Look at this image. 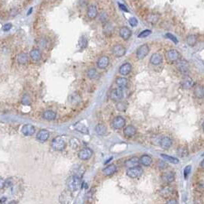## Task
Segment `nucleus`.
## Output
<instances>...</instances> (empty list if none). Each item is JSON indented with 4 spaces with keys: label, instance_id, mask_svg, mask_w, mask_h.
<instances>
[{
    "label": "nucleus",
    "instance_id": "58836bf2",
    "mask_svg": "<svg viewBox=\"0 0 204 204\" xmlns=\"http://www.w3.org/2000/svg\"><path fill=\"white\" fill-rule=\"evenodd\" d=\"M76 129L78 131V132H81V133H83V134L89 133L88 128H87L85 125H82V124H77V125H76Z\"/></svg>",
    "mask_w": 204,
    "mask_h": 204
},
{
    "label": "nucleus",
    "instance_id": "c03bdc74",
    "mask_svg": "<svg viewBox=\"0 0 204 204\" xmlns=\"http://www.w3.org/2000/svg\"><path fill=\"white\" fill-rule=\"evenodd\" d=\"M191 171V166L190 165H187V166L185 167L184 170V178L187 179L189 176V174L190 173Z\"/></svg>",
    "mask_w": 204,
    "mask_h": 204
},
{
    "label": "nucleus",
    "instance_id": "f257e3e1",
    "mask_svg": "<svg viewBox=\"0 0 204 204\" xmlns=\"http://www.w3.org/2000/svg\"><path fill=\"white\" fill-rule=\"evenodd\" d=\"M67 186L71 192L76 191L81 186V180L77 176H71L67 180Z\"/></svg>",
    "mask_w": 204,
    "mask_h": 204
},
{
    "label": "nucleus",
    "instance_id": "412c9836",
    "mask_svg": "<svg viewBox=\"0 0 204 204\" xmlns=\"http://www.w3.org/2000/svg\"><path fill=\"white\" fill-rule=\"evenodd\" d=\"M22 132L23 133L24 136H33L35 132V129H34V127L32 125H30V124H27V125H25L22 128Z\"/></svg>",
    "mask_w": 204,
    "mask_h": 204
},
{
    "label": "nucleus",
    "instance_id": "6e6552de",
    "mask_svg": "<svg viewBox=\"0 0 204 204\" xmlns=\"http://www.w3.org/2000/svg\"><path fill=\"white\" fill-rule=\"evenodd\" d=\"M174 190L171 187L166 186L165 187H163L162 189L160 191V194L162 197H164L165 199H170L173 198V195H174Z\"/></svg>",
    "mask_w": 204,
    "mask_h": 204
},
{
    "label": "nucleus",
    "instance_id": "f03ea898",
    "mask_svg": "<svg viewBox=\"0 0 204 204\" xmlns=\"http://www.w3.org/2000/svg\"><path fill=\"white\" fill-rule=\"evenodd\" d=\"M165 57L168 61L170 62V63H175L177 62L180 60L181 58V54L179 53L178 51L175 50V49H170L165 53Z\"/></svg>",
    "mask_w": 204,
    "mask_h": 204
},
{
    "label": "nucleus",
    "instance_id": "72a5a7b5",
    "mask_svg": "<svg viewBox=\"0 0 204 204\" xmlns=\"http://www.w3.org/2000/svg\"><path fill=\"white\" fill-rule=\"evenodd\" d=\"M161 157H162L163 159H165V161H167L168 162H170L171 164H173V165H177L179 163V159L177 158V157H172V156L170 155H167L165 154H161Z\"/></svg>",
    "mask_w": 204,
    "mask_h": 204
},
{
    "label": "nucleus",
    "instance_id": "f8f14e48",
    "mask_svg": "<svg viewBox=\"0 0 204 204\" xmlns=\"http://www.w3.org/2000/svg\"><path fill=\"white\" fill-rule=\"evenodd\" d=\"M181 87L184 90H190L194 87V82L193 79L189 76H185L181 81Z\"/></svg>",
    "mask_w": 204,
    "mask_h": 204
},
{
    "label": "nucleus",
    "instance_id": "dca6fc26",
    "mask_svg": "<svg viewBox=\"0 0 204 204\" xmlns=\"http://www.w3.org/2000/svg\"><path fill=\"white\" fill-rule=\"evenodd\" d=\"M163 62V57L161 54L159 53H154L151 56L150 63L154 66L160 65Z\"/></svg>",
    "mask_w": 204,
    "mask_h": 204
},
{
    "label": "nucleus",
    "instance_id": "7c9ffc66",
    "mask_svg": "<svg viewBox=\"0 0 204 204\" xmlns=\"http://www.w3.org/2000/svg\"><path fill=\"white\" fill-rule=\"evenodd\" d=\"M197 40H198V38H197V35H195V34H190V35H188L187 37V44L190 47H194L197 44Z\"/></svg>",
    "mask_w": 204,
    "mask_h": 204
},
{
    "label": "nucleus",
    "instance_id": "473e14b6",
    "mask_svg": "<svg viewBox=\"0 0 204 204\" xmlns=\"http://www.w3.org/2000/svg\"><path fill=\"white\" fill-rule=\"evenodd\" d=\"M95 131H96V134H98L99 136H104L107 132V128L103 124H99L95 128Z\"/></svg>",
    "mask_w": 204,
    "mask_h": 204
},
{
    "label": "nucleus",
    "instance_id": "423d86ee",
    "mask_svg": "<svg viewBox=\"0 0 204 204\" xmlns=\"http://www.w3.org/2000/svg\"><path fill=\"white\" fill-rule=\"evenodd\" d=\"M123 96V91L122 89L120 88H115L113 89L110 92V99L114 102H120L122 99Z\"/></svg>",
    "mask_w": 204,
    "mask_h": 204
},
{
    "label": "nucleus",
    "instance_id": "8fccbe9b",
    "mask_svg": "<svg viewBox=\"0 0 204 204\" xmlns=\"http://www.w3.org/2000/svg\"><path fill=\"white\" fill-rule=\"evenodd\" d=\"M158 168H161V169H164V168H167V165L165 162H162V161H160L158 163Z\"/></svg>",
    "mask_w": 204,
    "mask_h": 204
},
{
    "label": "nucleus",
    "instance_id": "4468645a",
    "mask_svg": "<svg viewBox=\"0 0 204 204\" xmlns=\"http://www.w3.org/2000/svg\"><path fill=\"white\" fill-rule=\"evenodd\" d=\"M29 57H30V58H31V60L33 62L37 63V62L40 61V60L42 59V54L39 49L34 48L29 53Z\"/></svg>",
    "mask_w": 204,
    "mask_h": 204
},
{
    "label": "nucleus",
    "instance_id": "37998d69",
    "mask_svg": "<svg viewBox=\"0 0 204 204\" xmlns=\"http://www.w3.org/2000/svg\"><path fill=\"white\" fill-rule=\"evenodd\" d=\"M165 37H166L167 38H168V39H170V41H172V42L174 44H176L178 43V40H177V38H176L173 34H170V33H167V34H165Z\"/></svg>",
    "mask_w": 204,
    "mask_h": 204
},
{
    "label": "nucleus",
    "instance_id": "2f4dec72",
    "mask_svg": "<svg viewBox=\"0 0 204 204\" xmlns=\"http://www.w3.org/2000/svg\"><path fill=\"white\" fill-rule=\"evenodd\" d=\"M56 116H57L56 112L51 110L45 111V112H44V114H43L44 119L47 120V121H52V120L55 119Z\"/></svg>",
    "mask_w": 204,
    "mask_h": 204
},
{
    "label": "nucleus",
    "instance_id": "a18cd8bd",
    "mask_svg": "<svg viewBox=\"0 0 204 204\" xmlns=\"http://www.w3.org/2000/svg\"><path fill=\"white\" fill-rule=\"evenodd\" d=\"M79 45L81 46L82 48H85L87 46V40L85 38H81L80 41H79Z\"/></svg>",
    "mask_w": 204,
    "mask_h": 204
},
{
    "label": "nucleus",
    "instance_id": "49530a36",
    "mask_svg": "<svg viewBox=\"0 0 204 204\" xmlns=\"http://www.w3.org/2000/svg\"><path fill=\"white\" fill-rule=\"evenodd\" d=\"M12 28V25L11 23H7L6 24V25H4V26L2 27V30H3L4 31H9Z\"/></svg>",
    "mask_w": 204,
    "mask_h": 204
},
{
    "label": "nucleus",
    "instance_id": "6ab92c4d",
    "mask_svg": "<svg viewBox=\"0 0 204 204\" xmlns=\"http://www.w3.org/2000/svg\"><path fill=\"white\" fill-rule=\"evenodd\" d=\"M193 94L195 96L199 99L204 98V86L197 84L193 87Z\"/></svg>",
    "mask_w": 204,
    "mask_h": 204
},
{
    "label": "nucleus",
    "instance_id": "ea45409f",
    "mask_svg": "<svg viewBox=\"0 0 204 204\" xmlns=\"http://www.w3.org/2000/svg\"><path fill=\"white\" fill-rule=\"evenodd\" d=\"M116 109L117 110L120 111V112H124L127 109V104L124 102H118L116 104Z\"/></svg>",
    "mask_w": 204,
    "mask_h": 204
},
{
    "label": "nucleus",
    "instance_id": "f704fd0d",
    "mask_svg": "<svg viewBox=\"0 0 204 204\" xmlns=\"http://www.w3.org/2000/svg\"><path fill=\"white\" fill-rule=\"evenodd\" d=\"M159 18H160L159 15L155 14V13H151V14L148 15L147 21L151 24H156L158 22Z\"/></svg>",
    "mask_w": 204,
    "mask_h": 204
},
{
    "label": "nucleus",
    "instance_id": "c9c22d12",
    "mask_svg": "<svg viewBox=\"0 0 204 204\" xmlns=\"http://www.w3.org/2000/svg\"><path fill=\"white\" fill-rule=\"evenodd\" d=\"M98 72L95 68H90L87 71V76L90 79H95L98 77Z\"/></svg>",
    "mask_w": 204,
    "mask_h": 204
},
{
    "label": "nucleus",
    "instance_id": "20e7f679",
    "mask_svg": "<svg viewBox=\"0 0 204 204\" xmlns=\"http://www.w3.org/2000/svg\"><path fill=\"white\" fill-rule=\"evenodd\" d=\"M51 146L56 151H62L66 147V142L64 139L60 136L56 137L52 140L51 142Z\"/></svg>",
    "mask_w": 204,
    "mask_h": 204
},
{
    "label": "nucleus",
    "instance_id": "5fc2aeb1",
    "mask_svg": "<svg viewBox=\"0 0 204 204\" xmlns=\"http://www.w3.org/2000/svg\"><path fill=\"white\" fill-rule=\"evenodd\" d=\"M203 132H204V122H203Z\"/></svg>",
    "mask_w": 204,
    "mask_h": 204
},
{
    "label": "nucleus",
    "instance_id": "de8ad7c7",
    "mask_svg": "<svg viewBox=\"0 0 204 204\" xmlns=\"http://www.w3.org/2000/svg\"><path fill=\"white\" fill-rule=\"evenodd\" d=\"M118 5H119V7L120 8V9H121L122 11L125 12H129L128 9H127V7L125 6V5H123V4H121V3H118Z\"/></svg>",
    "mask_w": 204,
    "mask_h": 204
},
{
    "label": "nucleus",
    "instance_id": "5701e85b",
    "mask_svg": "<svg viewBox=\"0 0 204 204\" xmlns=\"http://www.w3.org/2000/svg\"><path fill=\"white\" fill-rule=\"evenodd\" d=\"M161 178H162L163 182H165V184H170L174 181L175 176H174V173L173 172L168 171L163 173Z\"/></svg>",
    "mask_w": 204,
    "mask_h": 204
},
{
    "label": "nucleus",
    "instance_id": "f3484780",
    "mask_svg": "<svg viewBox=\"0 0 204 204\" xmlns=\"http://www.w3.org/2000/svg\"><path fill=\"white\" fill-rule=\"evenodd\" d=\"M109 64V57L103 55L99 58L97 61V67L99 69H106Z\"/></svg>",
    "mask_w": 204,
    "mask_h": 204
},
{
    "label": "nucleus",
    "instance_id": "393cba45",
    "mask_svg": "<svg viewBox=\"0 0 204 204\" xmlns=\"http://www.w3.org/2000/svg\"><path fill=\"white\" fill-rule=\"evenodd\" d=\"M49 136L50 135H49L48 131L45 130V129H42L37 134V139L41 142H44L48 139Z\"/></svg>",
    "mask_w": 204,
    "mask_h": 204
},
{
    "label": "nucleus",
    "instance_id": "9b49d317",
    "mask_svg": "<svg viewBox=\"0 0 204 204\" xmlns=\"http://www.w3.org/2000/svg\"><path fill=\"white\" fill-rule=\"evenodd\" d=\"M93 155V152L90 148H83L78 153V157L83 161H87Z\"/></svg>",
    "mask_w": 204,
    "mask_h": 204
},
{
    "label": "nucleus",
    "instance_id": "4c0bfd02",
    "mask_svg": "<svg viewBox=\"0 0 204 204\" xmlns=\"http://www.w3.org/2000/svg\"><path fill=\"white\" fill-rule=\"evenodd\" d=\"M103 30H104V32L106 34H109V35H111L113 33V28H112V26H111L110 24L109 23L105 24Z\"/></svg>",
    "mask_w": 204,
    "mask_h": 204
},
{
    "label": "nucleus",
    "instance_id": "cd10ccee",
    "mask_svg": "<svg viewBox=\"0 0 204 204\" xmlns=\"http://www.w3.org/2000/svg\"><path fill=\"white\" fill-rule=\"evenodd\" d=\"M139 162L143 166L148 167L152 165V158L151 156L148 155V154H144L139 158Z\"/></svg>",
    "mask_w": 204,
    "mask_h": 204
},
{
    "label": "nucleus",
    "instance_id": "e433bc0d",
    "mask_svg": "<svg viewBox=\"0 0 204 204\" xmlns=\"http://www.w3.org/2000/svg\"><path fill=\"white\" fill-rule=\"evenodd\" d=\"M152 31H151L150 29H145V30H143L142 31L139 33L138 35V38H145L147 37H148L152 34Z\"/></svg>",
    "mask_w": 204,
    "mask_h": 204
},
{
    "label": "nucleus",
    "instance_id": "3c124183",
    "mask_svg": "<svg viewBox=\"0 0 204 204\" xmlns=\"http://www.w3.org/2000/svg\"><path fill=\"white\" fill-rule=\"evenodd\" d=\"M5 185H6V181L2 178H0V188H2Z\"/></svg>",
    "mask_w": 204,
    "mask_h": 204
},
{
    "label": "nucleus",
    "instance_id": "b1692460",
    "mask_svg": "<svg viewBox=\"0 0 204 204\" xmlns=\"http://www.w3.org/2000/svg\"><path fill=\"white\" fill-rule=\"evenodd\" d=\"M136 128L133 125H128V126L125 127L124 128V131H123V133H124V136L127 138H131L132 136H134L136 134Z\"/></svg>",
    "mask_w": 204,
    "mask_h": 204
},
{
    "label": "nucleus",
    "instance_id": "7ed1b4c3",
    "mask_svg": "<svg viewBox=\"0 0 204 204\" xmlns=\"http://www.w3.org/2000/svg\"><path fill=\"white\" fill-rule=\"evenodd\" d=\"M150 52V47L147 44H141L138 47L136 51V58L138 60H142L148 56V54Z\"/></svg>",
    "mask_w": 204,
    "mask_h": 204
},
{
    "label": "nucleus",
    "instance_id": "a878e982",
    "mask_svg": "<svg viewBox=\"0 0 204 204\" xmlns=\"http://www.w3.org/2000/svg\"><path fill=\"white\" fill-rule=\"evenodd\" d=\"M87 15L90 19L96 18L98 15V10L96 6H93V5H91V6H89L88 9H87Z\"/></svg>",
    "mask_w": 204,
    "mask_h": 204
},
{
    "label": "nucleus",
    "instance_id": "864d4df0",
    "mask_svg": "<svg viewBox=\"0 0 204 204\" xmlns=\"http://www.w3.org/2000/svg\"><path fill=\"white\" fill-rule=\"evenodd\" d=\"M9 204H17L15 201H11L10 203H9Z\"/></svg>",
    "mask_w": 204,
    "mask_h": 204
},
{
    "label": "nucleus",
    "instance_id": "39448f33",
    "mask_svg": "<svg viewBox=\"0 0 204 204\" xmlns=\"http://www.w3.org/2000/svg\"><path fill=\"white\" fill-rule=\"evenodd\" d=\"M143 173V170L140 167H134V168H128L126 170V174L128 177L132 179L138 178L141 177Z\"/></svg>",
    "mask_w": 204,
    "mask_h": 204
},
{
    "label": "nucleus",
    "instance_id": "9d476101",
    "mask_svg": "<svg viewBox=\"0 0 204 204\" xmlns=\"http://www.w3.org/2000/svg\"><path fill=\"white\" fill-rule=\"evenodd\" d=\"M132 66L129 62H125L120 66L119 69V73L122 76H127L132 71Z\"/></svg>",
    "mask_w": 204,
    "mask_h": 204
},
{
    "label": "nucleus",
    "instance_id": "1a4fd4ad",
    "mask_svg": "<svg viewBox=\"0 0 204 204\" xmlns=\"http://www.w3.org/2000/svg\"><path fill=\"white\" fill-rule=\"evenodd\" d=\"M125 125V119L122 116H116L112 120V126L115 129H121Z\"/></svg>",
    "mask_w": 204,
    "mask_h": 204
},
{
    "label": "nucleus",
    "instance_id": "2eb2a0df",
    "mask_svg": "<svg viewBox=\"0 0 204 204\" xmlns=\"http://www.w3.org/2000/svg\"><path fill=\"white\" fill-rule=\"evenodd\" d=\"M176 67L178 69L179 71H181L183 74H185L189 70V63L187 60H179L178 61L176 62Z\"/></svg>",
    "mask_w": 204,
    "mask_h": 204
},
{
    "label": "nucleus",
    "instance_id": "79ce46f5",
    "mask_svg": "<svg viewBox=\"0 0 204 204\" xmlns=\"http://www.w3.org/2000/svg\"><path fill=\"white\" fill-rule=\"evenodd\" d=\"M128 23H129V25H130L132 27H136V26H138V21L137 18H135V17H131V18L128 19Z\"/></svg>",
    "mask_w": 204,
    "mask_h": 204
},
{
    "label": "nucleus",
    "instance_id": "aec40b11",
    "mask_svg": "<svg viewBox=\"0 0 204 204\" xmlns=\"http://www.w3.org/2000/svg\"><path fill=\"white\" fill-rule=\"evenodd\" d=\"M72 200V196H71V192L64 191L63 193L60 194V201L62 204H69Z\"/></svg>",
    "mask_w": 204,
    "mask_h": 204
},
{
    "label": "nucleus",
    "instance_id": "4be33fe9",
    "mask_svg": "<svg viewBox=\"0 0 204 204\" xmlns=\"http://www.w3.org/2000/svg\"><path fill=\"white\" fill-rule=\"evenodd\" d=\"M140 164L139 162V158L138 157H132L131 158L128 159L125 161V166L128 168H134V167L138 166V165Z\"/></svg>",
    "mask_w": 204,
    "mask_h": 204
},
{
    "label": "nucleus",
    "instance_id": "ddd939ff",
    "mask_svg": "<svg viewBox=\"0 0 204 204\" xmlns=\"http://www.w3.org/2000/svg\"><path fill=\"white\" fill-rule=\"evenodd\" d=\"M119 35L123 40L127 41L132 36V31L126 26H122L119 28Z\"/></svg>",
    "mask_w": 204,
    "mask_h": 204
},
{
    "label": "nucleus",
    "instance_id": "c85d7f7f",
    "mask_svg": "<svg viewBox=\"0 0 204 204\" xmlns=\"http://www.w3.org/2000/svg\"><path fill=\"white\" fill-rule=\"evenodd\" d=\"M116 170H117V167L115 165H110L103 169V173L105 176H111L116 173Z\"/></svg>",
    "mask_w": 204,
    "mask_h": 204
},
{
    "label": "nucleus",
    "instance_id": "0eeeda50",
    "mask_svg": "<svg viewBox=\"0 0 204 204\" xmlns=\"http://www.w3.org/2000/svg\"><path fill=\"white\" fill-rule=\"evenodd\" d=\"M112 54H114V56L116 58H122L125 54L126 53V48L122 44H116L112 47Z\"/></svg>",
    "mask_w": 204,
    "mask_h": 204
},
{
    "label": "nucleus",
    "instance_id": "bb28decb",
    "mask_svg": "<svg viewBox=\"0 0 204 204\" xmlns=\"http://www.w3.org/2000/svg\"><path fill=\"white\" fill-rule=\"evenodd\" d=\"M116 85L119 87V88L124 89V88H126V87H128V80L127 78L123 77V76H120V77L116 78Z\"/></svg>",
    "mask_w": 204,
    "mask_h": 204
},
{
    "label": "nucleus",
    "instance_id": "603ef678",
    "mask_svg": "<svg viewBox=\"0 0 204 204\" xmlns=\"http://www.w3.org/2000/svg\"><path fill=\"white\" fill-rule=\"evenodd\" d=\"M200 165H201V167H202V168H203V169H204V159H203V160L202 161H201V164H200Z\"/></svg>",
    "mask_w": 204,
    "mask_h": 204
},
{
    "label": "nucleus",
    "instance_id": "a19ab883",
    "mask_svg": "<svg viewBox=\"0 0 204 204\" xmlns=\"http://www.w3.org/2000/svg\"><path fill=\"white\" fill-rule=\"evenodd\" d=\"M177 154L181 157H186L188 155V151L186 148L179 147L178 149H177Z\"/></svg>",
    "mask_w": 204,
    "mask_h": 204
},
{
    "label": "nucleus",
    "instance_id": "09e8293b",
    "mask_svg": "<svg viewBox=\"0 0 204 204\" xmlns=\"http://www.w3.org/2000/svg\"><path fill=\"white\" fill-rule=\"evenodd\" d=\"M165 204H179V203L176 199L172 198V199H170V200H168V202H167Z\"/></svg>",
    "mask_w": 204,
    "mask_h": 204
},
{
    "label": "nucleus",
    "instance_id": "c756f323",
    "mask_svg": "<svg viewBox=\"0 0 204 204\" xmlns=\"http://www.w3.org/2000/svg\"><path fill=\"white\" fill-rule=\"evenodd\" d=\"M17 61L21 65H25L28 62V55L26 52H21L18 55Z\"/></svg>",
    "mask_w": 204,
    "mask_h": 204
},
{
    "label": "nucleus",
    "instance_id": "a211bd4d",
    "mask_svg": "<svg viewBox=\"0 0 204 204\" xmlns=\"http://www.w3.org/2000/svg\"><path fill=\"white\" fill-rule=\"evenodd\" d=\"M172 143H173V141H172V139L170 138V137H168V136H164V137L161 139L160 145H161V147L163 149L167 150V149H169V148L171 147Z\"/></svg>",
    "mask_w": 204,
    "mask_h": 204
}]
</instances>
